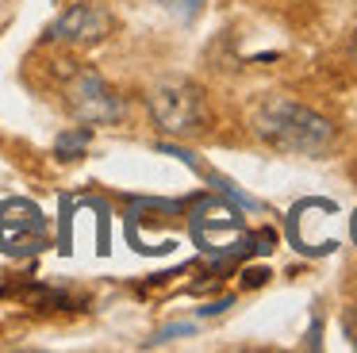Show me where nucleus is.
<instances>
[{"label":"nucleus","mask_w":357,"mask_h":353,"mask_svg":"<svg viewBox=\"0 0 357 353\" xmlns=\"http://www.w3.org/2000/svg\"><path fill=\"white\" fill-rule=\"evenodd\" d=\"M50 242V223L39 204L24 196H12L0 204V250L8 257H31L47 250Z\"/></svg>","instance_id":"3"},{"label":"nucleus","mask_w":357,"mask_h":353,"mask_svg":"<svg viewBox=\"0 0 357 353\" xmlns=\"http://www.w3.org/2000/svg\"><path fill=\"white\" fill-rule=\"evenodd\" d=\"M66 107L81 123H116L123 119V100L119 92L93 69H77L66 81Z\"/></svg>","instance_id":"4"},{"label":"nucleus","mask_w":357,"mask_h":353,"mask_svg":"<svg viewBox=\"0 0 357 353\" xmlns=\"http://www.w3.org/2000/svg\"><path fill=\"white\" fill-rule=\"evenodd\" d=\"M89 127H73V130H66V135H58V142H54V153L62 161H73L77 153H85V146H89Z\"/></svg>","instance_id":"7"},{"label":"nucleus","mask_w":357,"mask_h":353,"mask_svg":"<svg viewBox=\"0 0 357 353\" xmlns=\"http://www.w3.org/2000/svg\"><path fill=\"white\" fill-rule=\"evenodd\" d=\"M354 50H357V38H354Z\"/></svg>","instance_id":"11"},{"label":"nucleus","mask_w":357,"mask_h":353,"mask_svg":"<svg viewBox=\"0 0 357 353\" xmlns=\"http://www.w3.org/2000/svg\"><path fill=\"white\" fill-rule=\"evenodd\" d=\"M158 4L169 8V12H177L181 20H192V15L204 8V0H158Z\"/></svg>","instance_id":"8"},{"label":"nucleus","mask_w":357,"mask_h":353,"mask_svg":"<svg viewBox=\"0 0 357 353\" xmlns=\"http://www.w3.org/2000/svg\"><path fill=\"white\" fill-rule=\"evenodd\" d=\"M192 234L208 253H231L234 246L242 242L246 227H242V215L234 211L231 204L208 200V204H200V211L192 215Z\"/></svg>","instance_id":"5"},{"label":"nucleus","mask_w":357,"mask_h":353,"mask_svg":"<svg viewBox=\"0 0 357 353\" xmlns=\"http://www.w3.org/2000/svg\"><path fill=\"white\" fill-rule=\"evenodd\" d=\"M257 135L284 153H323L334 146V123L326 115L311 112L307 104H296L288 96H277L257 112Z\"/></svg>","instance_id":"1"},{"label":"nucleus","mask_w":357,"mask_h":353,"mask_svg":"<svg viewBox=\"0 0 357 353\" xmlns=\"http://www.w3.org/2000/svg\"><path fill=\"white\" fill-rule=\"evenodd\" d=\"M346 334H349V342L357 345V307H349V311H346Z\"/></svg>","instance_id":"9"},{"label":"nucleus","mask_w":357,"mask_h":353,"mask_svg":"<svg viewBox=\"0 0 357 353\" xmlns=\"http://www.w3.org/2000/svg\"><path fill=\"white\" fill-rule=\"evenodd\" d=\"M354 242H357V215H354Z\"/></svg>","instance_id":"10"},{"label":"nucleus","mask_w":357,"mask_h":353,"mask_svg":"<svg viewBox=\"0 0 357 353\" xmlns=\"http://www.w3.org/2000/svg\"><path fill=\"white\" fill-rule=\"evenodd\" d=\"M112 31V12L104 4H73L70 12H62L50 27L54 43H70V46H93L100 38H108Z\"/></svg>","instance_id":"6"},{"label":"nucleus","mask_w":357,"mask_h":353,"mask_svg":"<svg viewBox=\"0 0 357 353\" xmlns=\"http://www.w3.org/2000/svg\"><path fill=\"white\" fill-rule=\"evenodd\" d=\"M150 115L154 123L165 130V135H188L196 130L204 119H208V100H204V89L185 77H169L162 81L154 92H150Z\"/></svg>","instance_id":"2"}]
</instances>
